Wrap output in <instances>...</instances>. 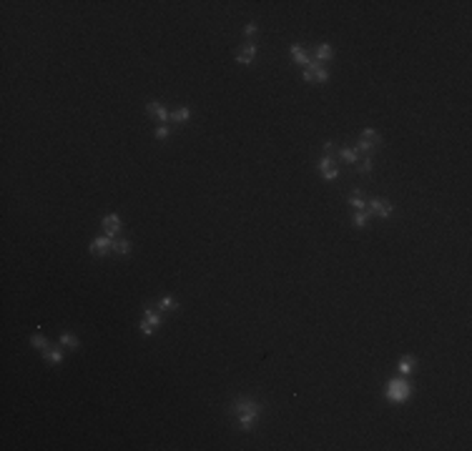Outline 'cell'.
<instances>
[{"instance_id":"8","label":"cell","mask_w":472,"mask_h":451,"mask_svg":"<svg viewBox=\"0 0 472 451\" xmlns=\"http://www.w3.org/2000/svg\"><path fill=\"white\" fill-rule=\"evenodd\" d=\"M88 251H91L93 256H106V254L113 251V238H108V236H98V238L91 241Z\"/></svg>"},{"instance_id":"4","label":"cell","mask_w":472,"mask_h":451,"mask_svg":"<svg viewBox=\"0 0 472 451\" xmlns=\"http://www.w3.org/2000/svg\"><path fill=\"white\" fill-rule=\"evenodd\" d=\"M379 143H382V136H379V133H377L374 128H364V130H362V136H359L357 150H359V153H367V156H369V153H372V150H374V148H377Z\"/></svg>"},{"instance_id":"24","label":"cell","mask_w":472,"mask_h":451,"mask_svg":"<svg viewBox=\"0 0 472 451\" xmlns=\"http://www.w3.org/2000/svg\"><path fill=\"white\" fill-rule=\"evenodd\" d=\"M372 166H374V163H372V156H364V158L357 163V170H359V173H372Z\"/></svg>"},{"instance_id":"26","label":"cell","mask_w":472,"mask_h":451,"mask_svg":"<svg viewBox=\"0 0 472 451\" xmlns=\"http://www.w3.org/2000/svg\"><path fill=\"white\" fill-rule=\"evenodd\" d=\"M256 30H259V26H256V23H246V28H244V33H246V36H254Z\"/></svg>"},{"instance_id":"13","label":"cell","mask_w":472,"mask_h":451,"mask_svg":"<svg viewBox=\"0 0 472 451\" xmlns=\"http://www.w3.org/2000/svg\"><path fill=\"white\" fill-rule=\"evenodd\" d=\"M289 53H291V60H294L296 66H301V68H306V66L311 63V60H309V56L304 53V48H301V46H296V43L289 48Z\"/></svg>"},{"instance_id":"17","label":"cell","mask_w":472,"mask_h":451,"mask_svg":"<svg viewBox=\"0 0 472 451\" xmlns=\"http://www.w3.org/2000/svg\"><path fill=\"white\" fill-rule=\"evenodd\" d=\"M189 118H191V108H186V106L176 108V110L169 116V120H174V123H186Z\"/></svg>"},{"instance_id":"5","label":"cell","mask_w":472,"mask_h":451,"mask_svg":"<svg viewBox=\"0 0 472 451\" xmlns=\"http://www.w3.org/2000/svg\"><path fill=\"white\" fill-rule=\"evenodd\" d=\"M394 213V206L387 200V198H374V200H369V210H367V216L372 218V216H379V218H389Z\"/></svg>"},{"instance_id":"16","label":"cell","mask_w":472,"mask_h":451,"mask_svg":"<svg viewBox=\"0 0 472 451\" xmlns=\"http://www.w3.org/2000/svg\"><path fill=\"white\" fill-rule=\"evenodd\" d=\"M131 248H133V244L128 238H116L113 241V254H118V256H128Z\"/></svg>"},{"instance_id":"25","label":"cell","mask_w":472,"mask_h":451,"mask_svg":"<svg viewBox=\"0 0 472 451\" xmlns=\"http://www.w3.org/2000/svg\"><path fill=\"white\" fill-rule=\"evenodd\" d=\"M153 136H156V138H159V140H164V138L169 136V126H159V128H156V130H153Z\"/></svg>"},{"instance_id":"1","label":"cell","mask_w":472,"mask_h":451,"mask_svg":"<svg viewBox=\"0 0 472 451\" xmlns=\"http://www.w3.org/2000/svg\"><path fill=\"white\" fill-rule=\"evenodd\" d=\"M231 414L236 416V426H239L241 431H251L254 424H256L259 416H261V406H259L254 398H249V396H239V398L231 404Z\"/></svg>"},{"instance_id":"14","label":"cell","mask_w":472,"mask_h":451,"mask_svg":"<svg viewBox=\"0 0 472 451\" xmlns=\"http://www.w3.org/2000/svg\"><path fill=\"white\" fill-rule=\"evenodd\" d=\"M43 358H46L48 364L58 366V364L63 361V351H61L58 346H56V348H53V346H46V348H43Z\"/></svg>"},{"instance_id":"21","label":"cell","mask_w":472,"mask_h":451,"mask_svg":"<svg viewBox=\"0 0 472 451\" xmlns=\"http://www.w3.org/2000/svg\"><path fill=\"white\" fill-rule=\"evenodd\" d=\"M367 220H369L367 210H354V216H352V223H354V228H367Z\"/></svg>"},{"instance_id":"22","label":"cell","mask_w":472,"mask_h":451,"mask_svg":"<svg viewBox=\"0 0 472 451\" xmlns=\"http://www.w3.org/2000/svg\"><path fill=\"white\" fill-rule=\"evenodd\" d=\"M31 346H33V348H38V351H43V348L48 346V338H46L41 331H36V334L31 336Z\"/></svg>"},{"instance_id":"3","label":"cell","mask_w":472,"mask_h":451,"mask_svg":"<svg viewBox=\"0 0 472 451\" xmlns=\"http://www.w3.org/2000/svg\"><path fill=\"white\" fill-rule=\"evenodd\" d=\"M164 324V318H161V311L159 308H143V318H141V324H138V331L143 334V336H153L156 331H159V326Z\"/></svg>"},{"instance_id":"9","label":"cell","mask_w":472,"mask_h":451,"mask_svg":"<svg viewBox=\"0 0 472 451\" xmlns=\"http://www.w3.org/2000/svg\"><path fill=\"white\" fill-rule=\"evenodd\" d=\"M121 234V216H116V213H108L106 218H103V236H108V238H113L116 241V236Z\"/></svg>"},{"instance_id":"10","label":"cell","mask_w":472,"mask_h":451,"mask_svg":"<svg viewBox=\"0 0 472 451\" xmlns=\"http://www.w3.org/2000/svg\"><path fill=\"white\" fill-rule=\"evenodd\" d=\"M146 113H148L151 118H156V120H159L161 126H164V123L169 120V116H171V113H169V110H166V108H164L161 103H156V100L146 103Z\"/></svg>"},{"instance_id":"23","label":"cell","mask_w":472,"mask_h":451,"mask_svg":"<svg viewBox=\"0 0 472 451\" xmlns=\"http://www.w3.org/2000/svg\"><path fill=\"white\" fill-rule=\"evenodd\" d=\"M349 206H352L354 210H364V206H367V203H364V198H362V193H359V190H354V193L349 196Z\"/></svg>"},{"instance_id":"19","label":"cell","mask_w":472,"mask_h":451,"mask_svg":"<svg viewBox=\"0 0 472 451\" xmlns=\"http://www.w3.org/2000/svg\"><path fill=\"white\" fill-rule=\"evenodd\" d=\"M156 308H159V311H176V308H179V304H176V298H174V296H164L159 304H156Z\"/></svg>"},{"instance_id":"18","label":"cell","mask_w":472,"mask_h":451,"mask_svg":"<svg viewBox=\"0 0 472 451\" xmlns=\"http://www.w3.org/2000/svg\"><path fill=\"white\" fill-rule=\"evenodd\" d=\"M58 344H61V346H66V348H73V351H76V348L81 346V341H78V336H73V334H68V331H63V334H61V338H58Z\"/></svg>"},{"instance_id":"2","label":"cell","mask_w":472,"mask_h":451,"mask_svg":"<svg viewBox=\"0 0 472 451\" xmlns=\"http://www.w3.org/2000/svg\"><path fill=\"white\" fill-rule=\"evenodd\" d=\"M384 394H387V401H392V404H404L409 396H412V386L404 381V378H399V376H394V378H389L387 381V388H384Z\"/></svg>"},{"instance_id":"11","label":"cell","mask_w":472,"mask_h":451,"mask_svg":"<svg viewBox=\"0 0 472 451\" xmlns=\"http://www.w3.org/2000/svg\"><path fill=\"white\" fill-rule=\"evenodd\" d=\"M254 58H256V46H254V43H246V46L236 53V63H241V66H251Z\"/></svg>"},{"instance_id":"7","label":"cell","mask_w":472,"mask_h":451,"mask_svg":"<svg viewBox=\"0 0 472 451\" xmlns=\"http://www.w3.org/2000/svg\"><path fill=\"white\" fill-rule=\"evenodd\" d=\"M317 168H319V173H322L327 180H337V178H339V168H337L334 156H322L319 163H317Z\"/></svg>"},{"instance_id":"20","label":"cell","mask_w":472,"mask_h":451,"mask_svg":"<svg viewBox=\"0 0 472 451\" xmlns=\"http://www.w3.org/2000/svg\"><path fill=\"white\" fill-rule=\"evenodd\" d=\"M339 158L357 166V163H359V150H354V148H342V150H339Z\"/></svg>"},{"instance_id":"12","label":"cell","mask_w":472,"mask_h":451,"mask_svg":"<svg viewBox=\"0 0 472 451\" xmlns=\"http://www.w3.org/2000/svg\"><path fill=\"white\" fill-rule=\"evenodd\" d=\"M414 366H417V356H412V354H407V356H402V358L397 361V371H399L402 376L412 374V371H414Z\"/></svg>"},{"instance_id":"6","label":"cell","mask_w":472,"mask_h":451,"mask_svg":"<svg viewBox=\"0 0 472 451\" xmlns=\"http://www.w3.org/2000/svg\"><path fill=\"white\" fill-rule=\"evenodd\" d=\"M304 80H306V83H327V80H329V73H327L317 60H314V63H309V66L304 68Z\"/></svg>"},{"instance_id":"15","label":"cell","mask_w":472,"mask_h":451,"mask_svg":"<svg viewBox=\"0 0 472 451\" xmlns=\"http://www.w3.org/2000/svg\"><path fill=\"white\" fill-rule=\"evenodd\" d=\"M332 56H334V50H332L329 43H319L317 50H314V60H317V63H322V60H332Z\"/></svg>"}]
</instances>
